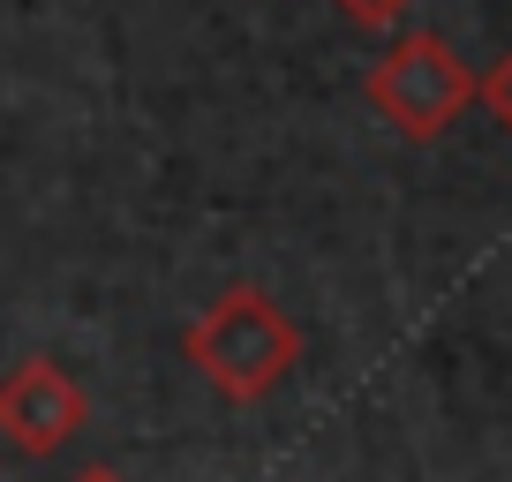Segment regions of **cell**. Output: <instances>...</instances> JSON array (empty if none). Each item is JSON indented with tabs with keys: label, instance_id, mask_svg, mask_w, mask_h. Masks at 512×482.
Wrapping results in <instances>:
<instances>
[{
	"label": "cell",
	"instance_id": "cell-2",
	"mask_svg": "<svg viewBox=\"0 0 512 482\" xmlns=\"http://www.w3.org/2000/svg\"><path fill=\"white\" fill-rule=\"evenodd\" d=\"M369 106L407 136V144H437V136L475 106V68L452 53V38L437 31H407L369 61Z\"/></svg>",
	"mask_w": 512,
	"mask_h": 482
},
{
	"label": "cell",
	"instance_id": "cell-3",
	"mask_svg": "<svg viewBox=\"0 0 512 482\" xmlns=\"http://www.w3.org/2000/svg\"><path fill=\"white\" fill-rule=\"evenodd\" d=\"M83 422H91V400H83L76 370L46 362V354H23L16 370L0 377V437H8V452L46 460V452H61Z\"/></svg>",
	"mask_w": 512,
	"mask_h": 482
},
{
	"label": "cell",
	"instance_id": "cell-1",
	"mask_svg": "<svg viewBox=\"0 0 512 482\" xmlns=\"http://www.w3.org/2000/svg\"><path fill=\"white\" fill-rule=\"evenodd\" d=\"M181 354H189V370L204 377L226 407H256L302 370V324L279 309L272 287L234 279L226 294H211V302L189 317Z\"/></svg>",
	"mask_w": 512,
	"mask_h": 482
},
{
	"label": "cell",
	"instance_id": "cell-5",
	"mask_svg": "<svg viewBox=\"0 0 512 482\" xmlns=\"http://www.w3.org/2000/svg\"><path fill=\"white\" fill-rule=\"evenodd\" d=\"M339 8H347L362 31H384V23H400V16H407V0H339Z\"/></svg>",
	"mask_w": 512,
	"mask_h": 482
},
{
	"label": "cell",
	"instance_id": "cell-4",
	"mask_svg": "<svg viewBox=\"0 0 512 482\" xmlns=\"http://www.w3.org/2000/svg\"><path fill=\"white\" fill-rule=\"evenodd\" d=\"M475 106H482V113L497 121V129L512 136V53H497V61L475 76Z\"/></svg>",
	"mask_w": 512,
	"mask_h": 482
},
{
	"label": "cell",
	"instance_id": "cell-6",
	"mask_svg": "<svg viewBox=\"0 0 512 482\" xmlns=\"http://www.w3.org/2000/svg\"><path fill=\"white\" fill-rule=\"evenodd\" d=\"M68 482H128V475H121V467H106V460H91V467H76Z\"/></svg>",
	"mask_w": 512,
	"mask_h": 482
}]
</instances>
